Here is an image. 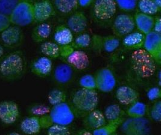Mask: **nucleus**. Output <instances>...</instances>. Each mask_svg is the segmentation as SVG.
I'll list each match as a JSON object with an SVG mask.
<instances>
[{
    "label": "nucleus",
    "mask_w": 161,
    "mask_h": 135,
    "mask_svg": "<svg viewBox=\"0 0 161 135\" xmlns=\"http://www.w3.org/2000/svg\"><path fill=\"white\" fill-rule=\"evenodd\" d=\"M1 39L4 47L14 49L22 44L24 35L19 27L10 25L1 33Z\"/></svg>",
    "instance_id": "ddd939ff"
},
{
    "label": "nucleus",
    "mask_w": 161,
    "mask_h": 135,
    "mask_svg": "<svg viewBox=\"0 0 161 135\" xmlns=\"http://www.w3.org/2000/svg\"><path fill=\"white\" fill-rule=\"evenodd\" d=\"M41 52L45 57L56 59L60 57V46L55 42H44L41 46Z\"/></svg>",
    "instance_id": "c756f323"
},
{
    "label": "nucleus",
    "mask_w": 161,
    "mask_h": 135,
    "mask_svg": "<svg viewBox=\"0 0 161 135\" xmlns=\"http://www.w3.org/2000/svg\"><path fill=\"white\" fill-rule=\"evenodd\" d=\"M106 120L104 114L100 110L94 109L83 117V124L86 129L94 130L105 124Z\"/></svg>",
    "instance_id": "6ab92c4d"
},
{
    "label": "nucleus",
    "mask_w": 161,
    "mask_h": 135,
    "mask_svg": "<svg viewBox=\"0 0 161 135\" xmlns=\"http://www.w3.org/2000/svg\"><path fill=\"white\" fill-rule=\"evenodd\" d=\"M30 70L35 75L40 78L48 76L53 70V62L48 57H39L33 60L30 65Z\"/></svg>",
    "instance_id": "dca6fc26"
},
{
    "label": "nucleus",
    "mask_w": 161,
    "mask_h": 135,
    "mask_svg": "<svg viewBox=\"0 0 161 135\" xmlns=\"http://www.w3.org/2000/svg\"><path fill=\"white\" fill-rule=\"evenodd\" d=\"M147 112L146 104L138 100L129 105L125 111V114L131 118H142L145 117Z\"/></svg>",
    "instance_id": "cd10ccee"
},
{
    "label": "nucleus",
    "mask_w": 161,
    "mask_h": 135,
    "mask_svg": "<svg viewBox=\"0 0 161 135\" xmlns=\"http://www.w3.org/2000/svg\"><path fill=\"white\" fill-rule=\"evenodd\" d=\"M117 4L114 0H95L93 6V13L99 21L110 20L116 13Z\"/></svg>",
    "instance_id": "1a4fd4ad"
},
{
    "label": "nucleus",
    "mask_w": 161,
    "mask_h": 135,
    "mask_svg": "<svg viewBox=\"0 0 161 135\" xmlns=\"http://www.w3.org/2000/svg\"><path fill=\"white\" fill-rule=\"evenodd\" d=\"M130 63L132 70L141 79L150 78L156 71L158 64L144 48L133 50L130 55Z\"/></svg>",
    "instance_id": "f03ea898"
},
{
    "label": "nucleus",
    "mask_w": 161,
    "mask_h": 135,
    "mask_svg": "<svg viewBox=\"0 0 161 135\" xmlns=\"http://www.w3.org/2000/svg\"><path fill=\"white\" fill-rule=\"evenodd\" d=\"M10 16L6 14L0 13V33L4 31L11 25Z\"/></svg>",
    "instance_id": "a19ab883"
},
{
    "label": "nucleus",
    "mask_w": 161,
    "mask_h": 135,
    "mask_svg": "<svg viewBox=\"0 0 161 135\" xmlns=\"http://www.w3.org/2000/svg\"><path fill=\"white\" fill-rule=\"evenodd\" d=\"M79 85L81 88L96 90L97 86L94 75L86 74L82 76L79 80Z\"/></svg>",
    "instance_id": "c9c22d12"
},
{
    "label": "nucleus",
    "mask_w": 161,
    "mask_h": 135,
    "mask_svg": "<svg viewBox=\"0 0 161 135\" xmlns=\"http://www.w3.org/2000/svg\"><path fill=\"white\" fill-rule=\"evenodd\" d=\"M153 31L161 34V18H154Z\"/></svg>",
    "instance_id": "37998d69"
},
{
    "label": "nucleus",
    "mask_w": 161,
    "mask_h": 135,
    "mask_svg": "<svg viewBox=\"0 0 161 135\" xmlns=\"http://www.w3.org/2000/svg\"><path fill=\"white\" fill-rule=\"evenodd\" d=\"M27 69L26 60L20 50L13 52L4 57L0 62V78L7 81L21 78Z\"/></svg>",
    "instance_id": "f257e3e1"
},
{
    "label": "nucleus",
    "mask_w": 161,
    "mask_h": 135,
    "mask_svg": "<svg viewBox=\"0 0 161 135\" xmlns=\"http://www.w3.org/2000/svg\"><path fill=\"white\" fill-rule=\"evenodd\" d=\"M50 107L44 104H34L29 107L27 112L30 116L41 117L50 112Z\"/></svg>",
    "instance_id": "72a5a7b5"
},
{
    "label": "nucleus",
    "mask_w": 161,
    "mask_h": 135,
    "mask_svg": "<svg viewBox=\"0 0 161 135\" xmlns=\"http://www.w3.org/2000/svg\"><path fill=\"white\" fill-rule=\"evenodd\" d=\"M51 122L68 126L73 122L75 115L73 109L66 101L53 106L48 113Z\"/></svg>",
    "instance_id": "39448f33"
},
{
    "label": "nucleus",
    "mask_w": 161,
    "mask_h": 135,
    "mask_svg": "<svg viewBox=\"0 0 161 135\" xmlns=\"http://www.w3.org/2000/svg\"><path fill=\"white\" fill-rule=\"evenodd\" d=\"M144 39L145 34L139 31H133L123 37L122 43L125 48L134 50L143 48Z\"/></svg>",
    "instance_id": "4be33fe9"
},
{
    "label": "nucleus",
    "mask_w": 161,
    "mask_h": 135,
    "mask_svg": "<svg viewBox=\"0 0 161 135\" xmlns=\"http://www.w3.org/2000/svg\"><path fill=\"white\" fill-rule=\"evenodd\" d=\"M143 48L153 57L157 64H161V34L151 31L145 35Z\"/></svg>",
    "instance_id": "9b49d317"
},
{
    "label": "nucleus",
    "mask_w": 161,
    "mask_h": 135,
    "mask_svg": "<svg viewBox=\"0 0 161 135\" xmlns=\"http://www.w3.org/2000/svg\"><path fill=\"white\" fill-rule=\"evenodd\" d=\"M39 120H40V124L42 128L47 129L49 127H50L51 125H53V123L51 122L48 114L39 117Z\"/></svg>",
    "instance_id": "79ce46f5"
},
{
    "label": "nucleus",
    "mask_w": 161,
    "mask_h": 135,
    "mask_svg": "<svg viewBox=\"0 0 161 135\" xmlns=\"http://www.w3.org/2000/svg\"><path fill=\"white\" fill-rule=\"evenodd\" d=\"M54 8L64 14L73 13L79 7L78 0H52Z\"/></svg>",
    "instance_id": "a878e982"
},
{
    "label": "nucleus",
    "mask_w": 161,
    "mask_h": 135,
    "mask_svg": "<svg viewBox=\"0 0 161 135\" xmlns=\"http://www.w3.org/2000/svg\"><path fill=\"white\" fill-rule=\"evenodd\" d=\"M47 129L48 135H69L71 133L68 126L60 124H53Z\"/></svg>",
    "instance_id": "4c0bfd02"
},
{
    "label": "nucleus",
    "mask_w": 161,
    "mask_h": 135,
    "mask_svg": "<svg viewBox=\"0 0 161 135\" xmlns=\"http://www.w3.org/2000/svg\"><path fill=\"white\" fill-rule=\"evenodd\" d=\"M94 0H78L79 6L83 8H86L91 6Z\"/></svg>",
    "instance_id": "c03bdc74"
},
{
    "label": "nucleus",
    "mask_w": 161,
    "mask_h": 135,
    "mask_svg": "<svg viewBox=\"0 0 161 135\" xmlns=\"http://www.w3.org/2000/svg\"><path fill=\"white\" fill-rule=\"evenodd\" d=\"M133 17L135 27L138 29L139 32L146 35L153 31L154 22L153 16L138 12Z\"/></svg>",
    "instance_id": "412c9836"
},
{
    "label": "nucleus",
    "mask_w": 161,
    "mask_h": 135,
    "mask_svg": "<svg viewBox=\"0 0 161 135\" xmlns=\"http://www.w3.org/2000/svg\"><path fill=\"white\" fill-rule=\"evenodd\" d=\"M150 118L156 122L161 121V101L157 100L154 103L150 110Z\"/></svg>",
    "instance_id": "58836bf2"
},
{
    "label": "nucleus",
    "mask_w": 161,
    "mask_h": 135,
    "mask_svg": "<svg viewBox=\"0 0 161 135\" xmlns=\"http://www.w3.org/2000/svg\"><path fill=\"white\" fill-rule=\"evenodd\" d=\"M119 127L125 135H146L149 132L148 122L144 117H129L127 120L125 119Z\"/></svg>",
    "instance_id": "0eeeda50"
},
{
    "label": "nucleus",
    "mask_w": 161,
    "mask_h": 135,
    "mask_svg": "<svg viewBox=\"0 0 161 135\" xmlns=\"http://www.w3.org/2000/svg\"><path fill=\"white\" fill-rule=\"evenodd\" d=\"M11 23L19 27H26L34 22L33 4L21 1L10 14Z\"/></svg>",
    "instance_id": "20e7f679"
},
{
    "label": "nucleus",
    "mask_w": 161,
    "mask_h": 135,
    "mask_svg": "<svg viewBox=\"0 0 161 135\" xmlns=\"http://www.w3.org/2000/svg\"><path fill=\"white\" fill-rule=\"evenodd\" d=\"M117 6L126 12L133 11L137 6L138 0H114Z\"/></svg>",
    "instance_id": "e433bc0d"
},
{
    "label": "nucleus",
    "mask_w": 161,
    "mask_h": 135,
    "mask_svg": "<svg viewBox=\"0 0 161 135\" xmlns=\"http://www.w3.org/2000/svg\"><path fill=\"white\" fill-rule=\"evenodd\" d=\"M63 59L74 70H86L90 63L88 54L80 49H74L66 57L63 58Z\"/></svg>",
    "instance_id": "2eb2a0df"
},
{
    "label": "nucleus",
    "mask_w": 161,
    "mask_h": 135,
    "mask_svg": "<svg viewBox=\"0 0 161 135\" xmlns=\"http://www.w3.org/2000/svg\"><path fill=\"white\" fill-rule=\"evenodd\" d=\"M34 22H45L55 13V8L51 0H38L33 4Z\"/></svg>",
    "instance_id": "4468645a"
},
{
    "label": "nucleus",
    "mask_w": 161,
    "mask_h": 135,
    "mask_svg": "<svg viewBox=\"0 0 161 135\" xmlns=\"http://www.w3.org/2000/svg\"><path fill=\"white\" fill-rule=\"evenodd\" d=\"M91 43V37L87 33H80L73 40L71 46L75 49H81L87 48Z\"/></svg>",
    "instance_id": "2f4dec72"
},
{
    "label": "nucleus",
    "mask_w": 161,
    "mask_h": 135,
    "mask_svg": "<svg viewBox=\"0 0 161 135\" xmlns=\"http://www.w3.org/2000/svg\"><path fill=\"white\" fill-rule=\"evenodd\" d=\"M66 93L59 89L52 90L48 95V100L52 106H55L66 101Z\"/></svg>",
    "instance_id": "473e14b6"
},
{
    "label": "nucleus",
    "mask_w": 161,
    "mask_h": 135,
    "mask_svg": "<svg viewBox=\"0 0 161 135\" xmlns=\"http://www.w3.org/2000/svg\"><path fill=\"white\" fill-rule=\"evenodd\" d=\"M67 27L74 33L80 34L85 31L88 25V18L81 11H75L67 20Z\"/></svg>",
    "instance_id": "f3484780"
},
{
    "label": "nucleus",
    "mask_w": 161,
    "mask_h": 135,
    "mask_svg": "<svg viewBox=\"0 0 161 135\" xmlns=\"http://www.w3.org/2000/svg\"><path fill=\"white\" fill-rule=\"evenodd\" d=\"M51 33V27L49 23H39L32 30L31 39L35 43H42L50 37Z\"/></svg>",
    "instance_id": "393cba45"
},
{
    "label": "nucleus",
    "mask_w": 161,
    "mask_h": 135,
    "mask_svg": "<svg viewBox=\"0 0 161 135\" xmlns=\"http://www.w3.org/2000/svg\"><path fill=\"white\" fill-rule=\"evenodd\" d=\"M147 97L150 101H156L161 97V90L159 86H153L148 90Z\"/></svg>",
    "instance_id": "ea45409f"
},
{
    "label": "nucleus",
    "mask_w": 161,
    "mask_h": 135,
    "mask_svg": "<svg viewBox=\"0 0 161 135\" xmlns=\"http://www.w3.org/2000/svg\"><path fill=\"white\" fill-rule=\"evenodd\" d=\"M20 1H29L30 0H20Z\"/></svg>",
    "instance_id": "8fccbe9b"
},
{
    "label": "nucleus",
    "mask_w": 161,
    "mask_h": 135,
    "mask_svg": "<svg viewBox=\"0 0 161 135\" xmlns=\"http://www.w3.org/2000/svg\"><path fill=\"white\" fill-rule=\"evenodd\" d=\"M4 47L0 44V62L2 60V59L4 58Z\"/></svg>",
    "instance_id": "49530a36"
},
{
    "label": "nucleus",
    "mask_w": 161,
    "mask_h": 135,
    "mask_svg": "<svg viewBox=\"0 0 161 135\" xmlns=\"http://www.w3.org/2000/svg\"><path fill=\"white\" fill-rule=\"evenodd\" d=\"M136 7L140 13L151 16L157 14L161 10L152 0H138Z\"/></svg>",
    "instance_id": "c85d7f7f"
},
{
    "label": "nucleus",
    "mask_w": 161,
    "mask_h": 135,
    "mask_svg": "<svg viewBox=\"0 0 161 135\" xmlns=\"http://www.w3.org/2000/svg\"><path fill=\"white\" fill-rule=\"evenodd\" d=\"M97 89L103 92L112 91L117 86L114 73L109 67H103L96 72L95 75Z\"/></svg>",
    "instance_id": "423d86ee"
},
{
    "label": "nucleus",
    "mask_w": 161,
    "mask_h": 135,
    "mask_svg": "<svg viewBox=\"0 0 161 135\" xmlns=\"http://www.w3.org/2000/svg\"><path fill=\"white\" fill-rule=\"evenodd\" d=\"M79 135H91L92 133L91 132H90L88 129H85V130H81L80 132H79Z\"/></svg>",
    "instance_id": "a18cd8bd"
},
{
    "label": "nucleus",
    "mask_w": 161,
    "mask_h": 135,
    "mask_svg": "<svg viewBox=\"0 0 161 135\" xmlns=\"http://www.w3.org/2000/svg\"><path fill=\"white\" fill-rule=\"evenodd\" d=\"M20 129L22 133L26 135H37L41 130L39 117L29 116L24 118L21 122Z\"/></svg>",
    "instance_id": "b1692460"
},
{
    "label": "nucleus",
    "mask_w": 161,
    "mask_h": 135,
    "mask_svg": "<svg viewBox=\"0 0 161 135\" xmlns=\"http://www.w3.org/2000/svg\"><path fill=\"white\" fill-rule=\"evenodd\" d=\"M125 112L117 104H112L106 107L104 115L107 121H114L123 117Z\"/></svg>",
    "instance_id": "7c9ffc66"
},
{
    "label": "nucleus",
    "mask_w": 161,
    "mask_h": 135,
    "mask_svg": "<svg viewBox=\"0 0 161 135\" xmlns=\"http://www.w3.org/2000/svg\"><path fill=\"white\" fill-rule=\"evenodd\" d=\"M135 27L134 17L131 14L121 13L115 18L112 29L114 35L120 38L133 32Z\"/></svg>",
    "instance_id": "6e6552de"
},
{
    "label": "nucleus",
    "mask_w": 161,
    "mask_h": 135,
    "mask_svg": "<svg viewBox=\"0 0 161 135\" xmlns=\"http://www.w3.org/2000/svg\"><path fill=\"white\" fill-rule=\"evenodd\" d=\"M152 1L157 4L158 7H160L161 8V0H152Z\"/></svg>",
    "instance_id": "de8ad7c7"
},
{
    "label": "nucleus",
    "mask_w": 161,
    "mask_h": 135,
    "mask_svg": "<svg viewBox=\"0 0 161 135\" xmlns=\"http://www.w3.org/2000/svg\"><path fill=\"white\" fill-rule=\"evenodd\" d=\"M18 105L12 100H3L0 102V121L6 125L15 124L19 117Z\"/></svg>",
    "instance_id": "9d476101"
},
{
    "label": "nucleus",
    "mask_w": 161,
    "mask_h": 135,
    "mask_svg": "<svg viewBox=\"0 0 161 135\" xmlns=\"http://www.w3.org/2000/svg\"><path fill=\"white\" fill-rule=\"evenodd\" d=\"M93 49L97 51L104 50L111 53L117 49L120 44L119 39L114 35L102 36L94 35L91 37V43Z\"/></svg>",
    "instance_id": "f8f14e48"
},
{
    "label": "nucleus",
    "mask_w": 161,
    "mask_h": 135,
    "mask_svg": "<svg viewBox=\"0 0 161 135\" xmlns=\"http://www.w3.org/2000/svg\"><path fill=\"white\" fill-rule=\"evenodd\" d=\"M98 101V94L95 90L81 88L74 94L71 106L75 115L84 117L97 108Z\"/></svg>",
    "instance_id": "7ed1b4c3"
},
{
    "label": "nucleus",
    "mask_w": 161,
    "mask_h": 135,
    "mask_svg": "<svg viewBox=\"0 0 161 135\" xmlns=\"http://www.w3.org/2000/svg\"><path fill=\"white\" fill-rule=\"evenodd\" d=\"M20 0H0V13L10 16Z\"/></svg>",
    "instance_id": "f704fd0d"
},
{
    "label": "nucleus",
    "mask_w": 161,
    "mask_h": 135,
    "mask_svg": "<svg viewBox=\"0 0 161 135\" xmlns=\"http://www.w3.org/2000/svg\"><path fill=\"white\" fill-rule=\"evenodd\" d=\"M115 96L121 105L129 106L139 99V94L134 88L127 86H120L118 88Z\"/></svg>",
    "instance_id": "aec40b11"
},
{
    "label": "nucleus",
    "mask_w": 161,
    "mask_h": 135,
    "mask_svg": "<svg viewBox=\"0 0 161 135\" xmlns=\"http://www.w3.org/2000/svg\"><path fill=\"white\" fill-rule=\"evenodd\" d=\"M73 33L66 25H60L56 29L54 33V42L59 46L70 44L73 40Z\"/></svg>",
    "instance_id": "5701e85b"
},
{
    "label": "nucleus",
    "mask_w": 161,
    "mask_h": 135,
    "mask_svg": "<svg viewBox=\"0 0 161 135\" xmlns=\"http://www.w3.org/2000/svg\"><path fill=\"white\" fill-rule=\"evenodd\" d=\"M124 120L125 118L122 117L114 121H108L100 128L93 130L92 133L94 135H114Z\"/></svg>",
    "instance_id": "bb28decb"
},
{
    "label": "nucleus",
    "mask_w": 161,
    "mask_h": 135,
    "mask_svg": "<svg viewBox=\"0 0 161 135\" xmlns=\"http://www.w3.org/2000/svg\"><path fill=\"white\" fill-rule=\"evenodd\" d=\"M74 69L66 63L58 65L53 71L54 80L60 85H66L74 78Z\"/></svg>",
    "instance_id": "a211bd4d"
},
{
    "label": "nucleus",
    "mask_w": 161,
    "mask_h": 135,
    "mask_svg": "<svg viewBox=\"0 0 161 135\" xmlns=\"http://www.w3.org/2000/svg\"><path fill=\"white\" fill-rule=\"evenodd\" d=\"M8 135H19V133H17V132H10L8 133Z\"/></svg>",
    "instance_id": "09e8293b"
}]
</instances>
